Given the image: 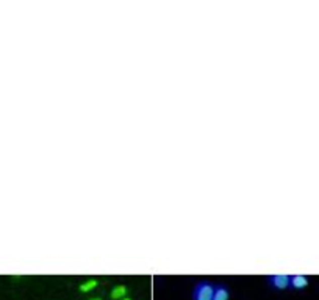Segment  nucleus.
Wrapping results in <instances>:
<instances>
[{"mask_svg": "<svg viewBox=\"0 0 319 300\" xmlns=\"http://www.w3.org/2000/svg\"><path fill=\"white\" fill-rule=\"evenodd\" d=\"M213 292H215V283H211L208 280H200L194 285L191 298L193 300H213Z\"/></svg>", "mask_w": 319, "mask_h": 300, "instance_id": "nucleus-1", "label": "nucleus"}, {"mask_svg": "<svg viewBox=\"0 0 319 300\" xmlns=\"http://www.w3.org/2000/svg\"><path fill=\"white\" fill-rule=\"evenodd\" d=\"M266 280H268V285L271 288H274L277 291H283V289L290 288L291 275H288V274H271V275L266 277Z\"/></svg>", "mask_w": 319, "mask_h": 300, "instance_id": "nucleus-2", "label": "nucleus"}, {"mask_svg": "<svg viewBox=\"0 0 319 300\" xmlns=\"http://www.w3.org/2000/svg\"><path fill=\"white\" fill-rule=\"evenodd\" d=\"M310 285V278L304 274H296V275H291V280H290V288L296 289V291H302L305 289L307 286Z\"/></svg>", "mask_w": 319, "mask_h": 300, "instance_id": "nucleus-3", "label": "nucleus"}, {"mask_svg": "<svg viewBox=\"0 0 319 300\" xmlns=\"http://www.w3.org/2000/svg\"><path fill=\"white\" fill-rule=\"evenodd\" d=\"M230 298V289L226 283H216L215 285V292H213V300H229Z\"/></svg>", "mask_w": 319, "mask_h": 300, "instance_id": "nucleus-4", "label": "nucleus"}, {"mask_svg": "<svg viewBox=\"0 0 319 300\" xmlns=\"http://www.w3.org/2000/svg\"><path fill=\"white\" fill-rule=\"evenodd\" d=\"M127 294H129V286L127 285H116L110 291V297L113 300H121V298L127 297Z\"/></svg>", "mask_w": 319, "mask_h": 300, "instance_id": "nucleus-5", "label": "nucleus"}, {"mask_svg": "<svg viewBox=\"0 0 319 300\" xmlns=\"http://www.w3.org/2000/svg\"><path fill=\"white\" fill-rule=\"evenodd\" d=\"M97 285H99V280H97V278H89V280L83 281L82 285L78 286V291H80V292H89V291H92L94 288H97Z\"/></svg>", "mask_w": 319, "mask_h": 300, "instance_id": "nucleus-6", "label": "nucleus"}, {"mask_svg": "<svg viewBox=\"0 0 319 300\" xmlns=\"http://www.w3.org/2000/svg\"><path fill=\"white\" fill-rule=\"evenodd\" d=\"M88 300H103V298L97 295V297H91V298H88Z\"/></svg>", "mask_w": 319, "mask_h": 300, "instance_id": "nucleus-7", "label": "nucleus"}, {"mask_svg": "<svg viewBox=\"0 0 319 300\" xmlns=\"http://www.w3.org/2000/svg\"><path fill=\"white\" fill-rule=\"evenodd\" d=\"M121 300H133L132 297H129V295H127V297H124V298H121Z\"/></svg>", "mask_w": 319, "mask_h": 300, "instance_id": "nucleus-8", "label": "nucleus"}]
</instances>
